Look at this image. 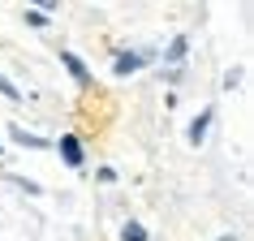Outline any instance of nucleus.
<instances>
[{"label":"nucleus","instance_id":"nucleus-1","mask_svg":"<svg viewBox=\"0 0 254 241\" xmlns=\"http://www.w3.org/2000/svg\"><path fill=\"white\" fill-rule=\"evenodd\" d=\"M147 60H151V52H121V56H117V65H112V73H117V78H125V73L142 69Z\"/></svg>","mask_w":254,"mask_h":241},{"label":"nucleus","instance_id":"nucleus-2","mask_svg":"<svg viewBox=\"0 0 254 241\" xmlns=\"http://www.w3.org/2000/svg\"><path fill=\"white\" fill-rule=\"evenodd\" d=\"M56 147H61V160H65L69 168H82V160H86V155H82V142H78L73 134H65L61 142H56Z\"/></svg>","mask_w":254,"mask_h":241},{"label":"nucleus","instance_id":"nucleus-3","mask_svg":"<svg viewBox=\"0 0 254 241\" xmlns=\"http://www.w3.org/2000/svg\"><path fill=\"white\" fill-rule=\"evenodd\" d=\"M61 65H65L69 73H73V78L82 82V86H91V69L82 65V60H78V56H73V52H61Z\"/></svg>","mask_w":254,"mask_h":241},{"label":"nucleus","instance_id":"nucleus-4","mask_svg":"<svg viewBox=\"0 0 254 241\" xmlns=\"http://www.w3.org/2000/svg\"><path fill=\"white\" fill-rule=\"evenodd\" d=\"M121 241H147V228L138 224V220H125L121 224Z\"/></svg>","mask_w":254,"mask_h":241},{"label":"nucleus","instance_id":"nucleus-5","mask_svg":"<svg viewBox=\"0 0 254 241\" xmlns=\"http://www.w3.org/2000/svg\"><path fill=\"white\" fill-rule=\"evenodd\" d=\"M207 125H211V112H202V117L190 125V142H194V147H198L202 138H207Z\"/></svg>","mask_w":254,"mask_h":241},{"label":"nucleus","instance_id":"nucleus-6","mask_svg":"<svg viewBox=\"0 0 254 241\" xmlns=\"http://www.w3.org/2000/svg\"><path fill=\"white\" fill-rule=\"evenodd\" d=\"M13 138H17V142H22V147H35V151H39V147H48V142H43V138L26 134V129H17V125H13Z\"/></svg>","mask_w":254,"mask_h":241},{"label":"nucleus","instance_id":"nucleus-7","mask_svg":"<svg viewBox=\"0 0 254 241\" xmlns=\"http://www.w3.org/2000/svg\"><path fill=\"white\" fill-rule=\"evenodd\" d=\"M0 95H9V99H22V91H17L13 82H4V78H0Z\"/></svg>","mask_w":254,"mask_h":241},{"label":"nucleus","instance_id":"nucleus-8","mask_svg":"<svg viewBox=\"0 0 254 241\" xmlns=\"http://www.w3.org/2000/svg\"><path fill=\"white\" fill-rule=\"evenodd\" d=\"M186 48H190L186 39H177V43H173V52H168V60H181V56H186Z\"/></svg>","mask_w":254,"mask_h":241},{"label":"nucleus","instance_id":"nucleus-9","mask_svg":"<svg viewBox=\"0 0 254 241\" xmlns=\"http://www.w3.org/2000/svg\"><path fill=\"white\" fill-rule=\"evenodd\" d=\"M220 241H233V237H220Z\"/></svg>","mask_w":254,"mask_h":241}]
</instances>
